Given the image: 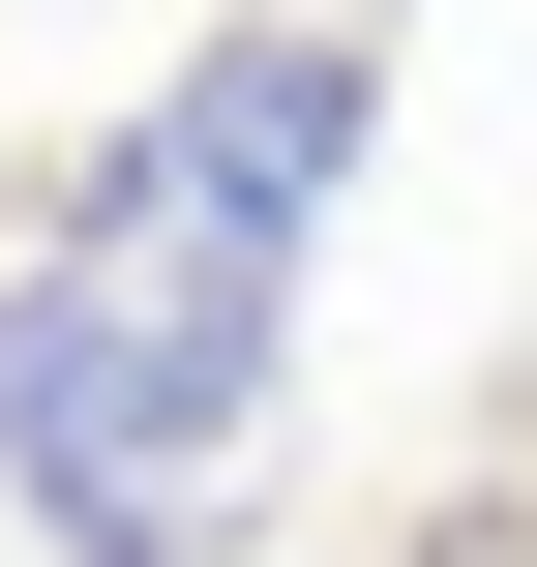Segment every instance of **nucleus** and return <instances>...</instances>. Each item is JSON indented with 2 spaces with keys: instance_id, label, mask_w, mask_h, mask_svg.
Wrapping results in <instances>:
<instances>
[{
  "instance_id": "nucleus-1",
  "label": "nucleus",
  "mask_w": 537,
  "mask_h": 567,
  "mask_svg": "<svg viewBox=\"0 0 537 567\" xmlns=\"http://www.w3.org/2000/svg\"><path fill=\"white\" fill-rule=\"evenodd\" d=\"M299 478V269L209 239L149 150L60 179V239L0 269V508L60 567H239Z\"/></svg>"
},
{
  "instance_id": "nucleus-2",
  "label": "nucleus",
  "mask_w": 537,
  "mask_h": 567,
  "mask_svg": "<svg viewBox=\"0 0 537 567\" xmlns=\"http://www.w3.org/2000/svg\"><path fill=\"white\" fill-rule=\"evenodd\" d=\"M120 150H149L209 239H269V269H299V239L359 209V150H389V60H359V30H299V0H239V30L120 120Z\"/></svg>"
},
{
  "instance_id": "nucleus-3",
  "label": "nucleus",
  "mask_w": 537,
  "mask_h": 567,
  "mask_svg": "<svg viewBox=\"0 0 537 567\" xmlns=\"http://www.w3.org/2000/svg\"><path fill=\"white\" fill-rule=\"evenodd\" d=\"M299 30H359V0H299Z\"/></svg>"
}]
</instances>
